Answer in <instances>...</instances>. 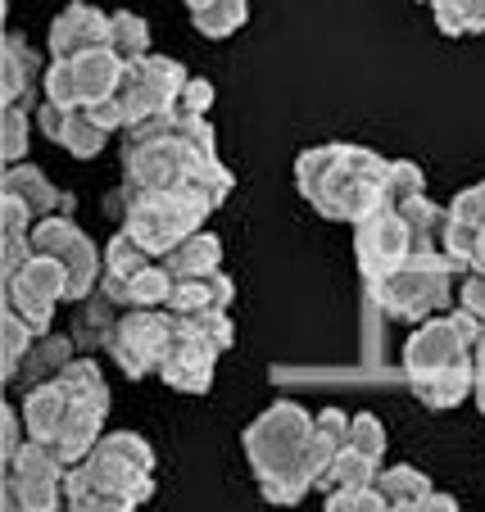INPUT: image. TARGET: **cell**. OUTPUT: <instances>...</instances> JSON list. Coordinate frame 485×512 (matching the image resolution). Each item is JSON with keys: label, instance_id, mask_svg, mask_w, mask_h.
I'll return each instance as SVG.
<instances>
[{"label": "cell", "instance_id": "obj_44", "mask_svg": "<svg viewBox=\"0 0 485 512\" xmlns=\"http://www.w3.org/2000/svg\"><path fill=\"white\" fill-rule=\"evenodd\" d=\"M32 259H37L32 236H0V281H14Z\"/></svg>", "mask_w": 485, "mask_h": 512}, {"label": "cell", "instance_id": "obj_37", "mask_svg": "<svg viewBox=\"0 0 485 512\" xmlns=\"http://www.w3.org/2000/svg\"><path fill=\"white\" fill-rule=\"evenodd\" d=\"M418 195H427V177H422V168L408 164V159H390L386 204H404V200H418Z\"/></svg>", "mask_w": 485, "mask_h": 512}, {"label": "cell", "instance_id": "obj_39", "mask_svg": "<svg viewBox=\"0 0 485 512\" xmlns=\"http://www.w3.org/2000/svg\"><path fill=\"white\" fill-rule=\"evenodd\" d=\"M177 136H182L200 159H218V132H214V123H209V114H191V118L177 114Z\"/></svg>", "mask_w": 485, "mask_h": 512}, {"label": "cell", "instance_id": "obj_18", "mask_svg": "<svg viewBox=\"0 0 485 512\" xmlns=\"http://www.w3.org/2000/svg\"><path fill=\"white\" fill-rule=\"evenodd\" d=\"M68 404H73V399H68V390L59 386V381L23 390L19 413H23V426H28V440L50 445V440H55V431L64 426V417H68Z\"/></svg>", "mask_w": 485, "mask_h": 512}, {"label": "cell", "instance_id": "obj_1", "mask_svg": "<svg viewBox=\"0 0 485 512\" xmlns=\"http://www.w3.org/2000/svg\"><path fill=\"white\" fill-rule=\"evenodd\" d=\"M386 173L390 159H381L368 145L331 141L309 145L295 159V186L300 195L331 223H359L363 213L386 204Z\"/></svg>", "mask_w": 485, "mask_h": 512}, {"label": "cell", "instance_id": "obj_34", "mask_svg": "<svg viewBox=\"0 0 485 512\" xmlns=\"http://www.w3.org/2000/svg\"><path fill=\"white\" fill-rule=\"evenodd\" d=\"M59 145H64V150H68L73 159H96L100 150L109 145V132H105V127L91 123L87 109H73V114H68L64 136H59Z\"/></svg>", "mask_w": 485, "mask_h": 512}, {"label": "cell", "instance_id": "obj_53", "mask_svg": "<svg viewBox=\"0 0 485 512\" xmlns=\"http://www.w3.org/2000/svg\"><path fill=\"white\" fill-rule=\"evenodd\" d=\"M182 5H186V10L195 14V10H204V5H214V0H182Z\"/></svg>", "mask_w": 485, "mask_h": 512}, {"label": "cell", "instance_id": "obj_47", "mask_svg": "<svg viewBox=\"0 0 485 512\" xmlns=\"http://www.w3.org/2000/svg\"><path fill=\"white\" fill-rule=\"evenodd\" d=\"M454 300H458V309H467L472 318L485 322V272L481 268H467L463 272V281H458V290H454Z\"/></svg>", "mask_w": 485, "mask_h": 512}, {"label": "cell", "instance_id": "obj_20", "mask_svg": "<svg viewBox=\"0 0 485 512\" xmlns=\"http://www.w3.org/2000/svg\"><path fill=\"white\" fill-rule=\"evenodd\" d=\"M0 195H19L37 218H50V213L64 209V191H59L37 164H10L5 168V177H0Z\"/></svg>", "mask_w": 485, "mask_h": 512}, {"label": "cell", "instance_id": "obj_15", "mask_svg": "<svg viewBox=\"0 0 485 512\" xmlns=\"http://www.w3.org/2000/svg\"><path fill=\"white\" fill-rule=\"evenodd\" d=\"M105 413L109 408H96V404H68V417L64 426L55 431V440H50V449L59 454V463L64 467H78L91 458V449L105 440Z\"/></svg>", "mask_w": 485, "mask_h": 512}, {"label": "cell", "instance_id": "obj_56", "mask_svg": "<svg viewBox=\"0 0 485 512\" xmlns=\"http://www.w3.org/2000/svg\"><path fill=\"white\" fill-rule=\"evenodd\" d=\"M390 512H395V508H390Z\"/></svg>", "mask_w": 485, "mask_h": 512}, {"label": "cell", "instance_id": "obj_8", "mask_svg": "<svg viewBox=\"0 0 485 512\" xmlns=\"http://www.w3.org/2000/svg\"><path fill=\"white\" fill-rule=\"evenodd\" d=\"M186 82H191V73L168 55H146V59H136V64H127L123 87H118V100L127 109V127L146 123L155 114H173Z\"/></svg>", "mask_w": 485, "mask_h": 512}, {"label": "cell", "instance_id": "obj_22", "mask_svg": "<svg viewBox=\"0 0 485 512\" xmlns=\"http://www.w3.org/2000/svg\"><path fill=\"white\" fill-rule=\"evenodd\" d=\"M408 390H413L427 408H440V413H445V408L467 404L472 390H476V358H458L454 368H445L440 377L418 381V386H408Z\"/></svg>", "mask_w": 485, "mask_h": 512}, {"label": "cell", "instance_id": "obj_5", "mask_svg": "<svg viewBox=\"0 0 485 512\" xmlns=\"http://www.w3.org/2000/svg\"><path fill=\"white\" fill-rule=\"evenodd\" d=\"M32 250L50 254V259H59L68 268V300H91L100 290L105 250H96V241H91L68 213L37 218V227H32Z\"/></svg>", "mask_w": 485, "mask_h": 512}, {"label": "cell", "instance_id": "obj_19", "mask_svg": "<svg viewBox=\"0 0 485 512\" xmlns=\"http://www.w3.org/2000/svg\"><path fill=\"white\" fill-rule=\"evenodd\" d=\"M150 263H159V259L141 241H136L127 227H118V232L109 236V245H105V272H100V290H109V295L118 300L127 281H132L136 272H146Z\"/></svg>", "mask_w": 485, "mask_h": 512}, {"label": "cell", "instance_id": "obj_55", "mask_svg": "<svg viewBox=\"0 0 485 512\" xmlns=\"http://www.w3.org/2000/svg\"><path fill=\"white\" fill-rule=\"evenodd\" d=\"M413 512H418V508H413Z\"/></svg>", "mask_w": 485, "mask_h": 512}, {"label": "cell", "instance_id": "obj_57", "mask_svg": "<svg viewBox=\"0 0 485 512\" xmlns=\"http://www.w3.org/2000/svg\"><path fill=\"white\" fill-rule=\"evenodd\" d=\"M481 272H485V268H481Z\"/></svg>", "mask_w": 485, "mask_h": 512}, {"label": "cell", "instance_id": "obj_49", "mask_svg": "<svg viewBox=\"0 0 485 512\" xmlns=\"http://www.w3.org/2000/svg\"><path fill=\"white\" fill-rule=\"evenodd\" d=\"M68 114H73V109H64V105H55V100H41L37 105V132L46 136V141H55L59 145V136H64V127H68Z\"/></svg>", "mask_w": 485, "mask_h": 512}, {"label": "cell", "instance_id": "obj_40", "mask_svg": "<svg viewBox=\"0 0 485 512\" xmlns=\"http://www.w3.org/2000/svg\"><path fill=\"white\" fill-rule=\"evenodd\" d=\"M476 245H481V227H467L458 218H449L445 227V254L458 263V268H476Z\"/></svg>", "mask_w": 485, "mask_h": 512}, {"label": "cell", "instance_id": "obj_27", "mask_svg": "<svg viewBox=\"0 0 485 512\" xmlns=\"http://www.w3.org/2000/svg\"><path fill=\"white\" fill-rule=\"evenodd\" d=\"M173 290H177V277H173V272H168L164 263H150L146 272H136V277L123 286L118 304H123V309H168Z\"/></svg>", "mask_w": 485, "mask_h": 512}, {"label": "cell", "instance_id": "obj_28", "mask_svg": "<svg viewBox=\"0 0 485 512\" xmlns=\"http://www.w3.org/2000/svg\"><path fill=\"white\" fill-rule=\"evenodd\" d=\"M109 50H114L123 64H136V59L150 55V23L132 10L109 14Z\"/></svg>", "mask_w": 485, "mask_h": 512}, {"label": "cell", "instance_id": "obj_9", "mask_svg": "<svg viewBox=\"0 0 485 512\" xmlns=\"http://www.w3.org/2000/svg\"><path fill=\"white\" fill-rule=\"evenodd\" d=\"M0 295H5V313L23 318L37 336H50L55 304L68 300V268L50 254H37L14 281H0Z\"/></svg>", "mask_w": 485, "mask_h": 512}, {"label": "cell", "instance_id": "obj_6", "mask_svg": "<svg viewBox=\"0 0 485 512\" xmlns=\"http://www.w3.org/2000/svg\"><path fill=\"white\" fill-rule=\"evenodd\" d=\"M168 340H173V313L168 309H123V318L109 331V358H114L123 377L141 381L155 372L168 354Z\"/></svg>", "mask_w": 485, "mask_h": 512}, {"label": "cell", "instance_id": "obj_52", "mask_svg": "<svg viewBox=\"0 0 485 512\" xmlns=\"http://www.w3.org/2000/svg\"><path fill=\"white\" fill-rule=\"evenodd\" d=\"M476 268H485V227H481V245H476Z\"/></svg>", "mask_w": 485, "mask_h": 512}, {"label": "cell", "instance_id": "obj_29", "mask_svg": "<svg viewBox=\"0 0 485 512\" xmlns=\"http://www.w3.org/2000/svg\"><path fill=\"white\" fill-rule=\"evenodd\" d=\"M427 5L445 37H481L485 32V0H427Z\"/></svg>", "mask_w": 485, "mask_h": 512}, {"label": "cell", "instance_id": "obj_35", "mask_svg": "<svg viewBox=\"0 0 485 512\" xmlns=\"http://www.w3.org/2000/svg\"><path fill=\"white\" fill-rule=\"evenodd\" d=\"M32 127H37V118H32L28 109H23V105H5V118H0V159H5V168L23 164L28 141H32Z\"/></svg>", "mask_w": 485, "mask_h": 512}, {"label": "cell", "instance_id": "obj_4", "mask_svg": "<svg viewBox=\"0 0 485 512\" xmlns=\"http://www.w3.org/2000/svg\"><path fill=\"white\" fill-rule=\"evenodd\" d=\"M200 164H209V159L195 155L177 132L168 141H127L123 145V209L146 200V195L182 191Z\"/></svg>", "mask_w": 485, "mask_h": 512}, {"label": "cell", "instance_id": "obj_36", "mask_svg": "<svg viewBox=\"0 0 485 512\" xmlns=\"http://www.w3.org/2000/svg\"><path fill=\"white\" fill-rule=\"evenodd\" d=\"M350 445L359 449V454H368L372 463L386 467V445H390V435H386V426H381V417H377V413H354V422H350Z\"/></svg>", "mask_w": 485, "mask_h": 512}, {"label": "cell", "instance_id": "obj_26", "mask_svg": "<svg viewBox=\"0 0 485 512\" xmlns=\"http://www.w3.org/2000/svg\"><path fill=\"white\" fill-rule=\"evenodd\" d=\"M381 476V463H372L368 454H359L354 445H345L336 458H331V467L318 476V490L322 494H336V490H363V485H377Z\"/></svg>", "mask_w": 485, "mask_h": 512}, {"label": "cell", "instance_id": "obj_43", "mask_svg": "<svg viewBox=\"0 0 485 512\" xmlns=\"http://www.w3.org/2000/svg\"><path fill=\"white\" fill-rule=\"evenodd\" d=\"M195 331H200L209 345L218 349V354H227V349L236 345V322H232V313H200V318H186Z\"/></svg>", "mask_w": 485, "mask_h": 512}, {"label": "cell", "instance_id": "obj_41", "mask_svg": "<svg viewBox=\"0 0 485 512\" xmlns=\"http://www.w3.org/2000/svg\"><path fill=\"white\" fill-rule=\"evenodd\" d=\"M322 512H390V503L381 499L377 485H363V490H336V494H327Z\"/></svg>", "mask_w": 485, "mask_h": 512}, {"label": "cell", "instance_id": "obj_51", "mask_svg": "<svg viewBox=\"0 0 485 512\" xmlns=\"http://www.w3.org/2000/svg\"><path fill=\"white\" fill-rule=\"evenodd\" d=\"M0 512H32L28 503H23V494L14 490L10 481H0Z\"/></svg>", "mask_w": 485, "mask_h": 512}, {"label": "cell", "instance_id": "obj_11", "mask_svg": "<svg viewBox=\"0 0 485 512\" xmlns=\"http://www.w3.org/2000/svg\"><path fill=\"white\" fill-rule=\"evenodd\" d=\"M218 349L200 336L186 318H173V340H168V354L159 363V381L177 395H204L214 386V368H218Z\"/></svg>", "mask_w": 485, "mask_h": 512}, {"label": "cell", "instance_id": "obj_42", "mask_svg": "<svg viewBox=\"0 0 485 512\" xmlns=\"http://www.w3.org/2000/svg\"><path fill=\"white\" fill-rule=\"evenodd\" d=\"M23 445H28L23 413H19V404H5V413H0V463H14L23 454Z\"/></svg>", "mask_w": 485, "mask_h": 512}, {"label": "cell", "instance_id": "obj_2", "mask_svg": "<svg viewBox=\"0 0 485 512\" xmlns=\"http://www.w3.org/2000/svg\"><path fill=\"white\" fill-rule=\"evenodd\" d=\"M309 435L313 413L295 399L268 404L241 435V449L254 467L259 494L277 508H295L309 490H318V476L309 467Z\"/></svg>", "mask_w": 485, "mask_h": 512}, {"label": "cell", "instance_id": "obj_48", "mask_svg": "<svg viewBox=\"0 0 485 512\" xmlns=\"http://www.w3.org/2000/svg\"><path fill=\"white\" fill-rule=\"evenodd\" d=\"M209 109H214V87H209L204 78H191L186 91L177 96V114L191 118V114H209Z\"/></svg>", "mask_w": 485, "mask_h": 512}, {"label": "cell", "instance_id": "obj_10", "mask_svg": "<svg viewBox=\"0 0 485 512\" xmlns=\"http://www.w3.org/2000/svg\"><path fill=\"white\" fill-rule=\"evenodd\" d=\"M449 277H454V272H427V268L404 263V268L390 272L386 281L368 286V295H372V304H377L386 318H395V322H427V318H436V309L449 300V295H454Z\"/></svg>", "mask_w": 485, "mask_h": 512}, {"label": "cell", "instance_id": "obj_30", "mask_svg": "<svg viewBox=\"0 0 485 512\" xmlns=\"http://www.w3.org/2000/svg\"><path fill=\"white\" fill-rule=\"evenodd\" d=\"M245 19H250V0H214V5H204V10L191 14L195 32L209 41H223L232 32H241Z\"/></svg>", "mask_w": 485, "mask_h": 512}, {"label": "cell", "instance_id": "obj_13", "mask_svg": "<svg viewBox=\"0 0 485 512\" xmlns=\"http://www.w3.org/2000/svg\"><path fill=\"white\" fill-rule=\"evenodd\" d=\"M64 476H68V467L59 463V454L50 445H41V440H28L19 458L5 463V481L23 494V503H28L32 512L64 508Z\"/></svg>", "mask_w": 485, "mask_h": 512}, {"label": "cell", "instance_id": "obj_33", "mask_svg": "<svg viewBox=\"0 0 485 512\" xmlns=\"http://www.w3.org/2000/svg\"><path fill=\"white\" fill-rule=\"evenodd\" d=\"M59 386L68 390V399H78V404L109 408V381L91 358H73V363L64 368V377H59Z\"/></svg>", "mask_w": 485, "mask_h": 512}, {"label": "cell", "instance_id": "obj_45", "mask_svg": "<svg viewBox=\"0 0 485 512\" xmlns=\"http://www.w3.org/2000/svg\"><path fill=\"white\" fill-rule=\"evenodd\" d=\"M449 218H458V223H467V227H485V182L463 186V191L449 200Z\"/></svg>", "mask_w": 485, "mask_h": 512}, {"label": "cell", "instance_id": "obj_54", "mask_svg": "<svg viewBox=\"0 0 485 512\" xmlns=\"http://www.w3.org/2000/svg\"><path fill=\"white\" fill-rule=\"evenodd\" d=\"M55 512H68V508H55Z\"/></svg>", "mask_w": 485, "mask_h": 512}, {"label": "cell", "instance_id": "obj_17", "mask_svg": "<svg viewBox=\"0 0 485 512\" xmlns=\"http://www.w3.org/2000/svg\"><path fill=\"white\" fill-rule=\"evenodd\" d=\"M41 78H46V68H41L37 50L28 46V37L10 32L5 50H0V100H5V105H23V96H28Z\"/></svg>", "mask_w": 485, "mask_h": 512}, {"label": "cell", "instance_id": "obj_14", "mask_svg": "<svg viewBox=\"0 0 485 512\" xmlns=\"http://www.w3.org/2000/svg\"><path fill=\"white\" fill-rule=\"evenodd\" d=\"M46 50L50 59H78L91 50H109V14H100L87 0L64 5L46 32Z\"/></svg>", "mask_w": 485, "mask_h": 512}, {"label": "cell", "instance_id": "obj_12", "mask_svg": "<svg viewBox=\"0 0 485 512\" xmlns=\"http://www.w3.org/2000/svg\"><path fill=\"white\" fill-rule=\"evenodd\" d=\"M458 358H472V349H467L463 331L454 327V318L449 313L445 318H427L408 331V340H404V381L408 386L431 381L445 368H454Z\"/></svg>", "mask_w": 485, "mask_h": 512}, {"label": "cell", "instance_id": "obj_21", "mask_svg": "<svg viewBox=\"0 0 485 512\" xmlns=\"http://www.w3.org/2000/svg\"><path fill=\"white\" fill-rule=\"evenodd\" d=\"M73 345H78V340H68V336H41L37 345H32V354L23 358L14 386L32 390V386H50V381H59L64 368L73 363Z\"/></svg>", "mask_w": 485, "mask_h": 512}, {"label": "cell", "instance_id": "obj_25", "mask_svg": "<svg viewBox=\"0 0 485 512\" xmlns=\"http://www.w3.org/2000/svg\"><path fill=\"white\" fill-rule=\"evenodd\" d=\"M350 422H354V413H345V408H322V413H313V435H309V467H313V476L327 472L331 458L350 445Z\"/></svg>", "mask_w": 485, "mask_h": 512}, {"label": "cell", "instance_id": "obj_50", "mask_svg": "<svg viewBox=\"0 0 485 512\" xmlns=\"http://www.w3.org/2000/svg\"><path fill=\"white\" fill-rule=\"evenodd\" d=\"M476 390H472V404L481 408V417H485V336H481V345H476Z\"/></svg>", "mask_w": 485, "mask_h": 512}, {"label": "cell", "instance_id": "obj_23", "mask_svg": "<svg viewBox=\"0 0 485 512\" xmlns=\"http://www.w3.org/2000/svg\"><path fill=\"white\" fill-rule=\"evenodd\" d=\"M159 263H164V268L173 272L177 281L209 277V272L223 268V241H218L214 232H195V236H186V241L177 245L173 254H164Z\"/></svg>", "mask_w": 485, "mask_h": 512}, {"label": "cell", "instance_id": "obj_31", "mask_svg": "<svg viewBox=\"0 0 485 512\" xmlns=\"http://www.w3.org/2000/svg\"><path fill=\"white\" fill-rule=\"evenodd\" d=\"M114 309H123V304H118L109 290H96L87 300V313H82L78 327H73V340H78V345H109V331L123 318V313H114Z\"/></svg>", "mask_w": 485, "mask_h": 512}, {"label": "cell", "instance_id": "obj_16", "mask_svg": "<svg viewBox=\"0 0 485 512\" xmlns=\"http://www.w3.org/2000/svg\"><path fill=\"white\" fill-rule=\"evenodd\" d=\"M236 300V286L223 268L209 272V277H191V281H177L173 300H168V313L173 318H200V313H227Z\"/></svg>", "mask_w": 485, "mask_h": 512}, {"label": "cell", "instance_id": "obj_7", "mask_svg": "<svg viewBox=\"0 0 485 512\" xmlns=\"http://www.w3.org/2000/svg\"><path fill=\"white\" fill-rule=\"evenodd\" d=\"M408 250H413V232L395 204H381L354 223V263L363 286H377L390 272H399L408 263Z\"/></svg>", "mask_w": 485, "mask_h": 512}, {"label": "cell", "instance_id": "obj_38", "mask_svg": "<svg viewBox=\"0 0 485 512\" xmlns=\"http://www.w3.org/2000/svg\"><path fill=\"white\" fill-rule=\"evenodd\" d=\"M186 186H191L195 195H204V200H209V204H214V209H218V204H227V195H232L236 177L227 173V168L218 164V159H209V164H200V168H195V173H191V182H186Z\"/></svg>", "mask_w": 485, "mask_h": 512}, {"label": "cell", "instance_id": "obj_46", "mask_svg": "<svg viewBox=\"0 0 485 512\" xmlns=\"http://www.w3.org/2000/svg\"><path fill=\"white\" fill-rule=\"evenodd\" d=\"M37 213L19 200V195H0V236H32Z\"/></svg>", "mask_w": 485, "mask_h": 512}, {"label": "cell", "instance_id": "obj_24", "mask_svg": "<svg viewBox=\"0 0 485 512\" xmlns=\"http://www.w3.org/2000/svg\"><path fill=\"white\" fill-rule=\"evenodd\" d=\"M377 490L395 512H413V508H422V503L436 494V485H431V476L418 472L413 463H390V467H381Z\"/></svg>", "mask_w": 485, "mask_h": 512}, {"label": "cell", "instance_id": "obj_32", "mask_svg": "<svg viewBox=\"0 0 485 512\" xmlns=\"http://www.w3.org/2000/svg\"><path fill=\"white\" fill-rule=\"evenodd\" d=\"M37 331L28 327L23 318H14V313H0V363H5V381L14 386V377H19V368H23V358L32 354V345H37Z\"/></svg>", "mask_w": 485, "mask_h": 512}, {"label": "cell", "instance_id": "obj_3", "mask_svg": "<svg viewBox=\"0 0 485 512\" xmlns=\"http://www.w3.org/2000/svg\"><path fill=\"white\" fill-rule=\"evenodd\" d=\"M214 213V204L195 195L191 186L182 191H164V195H146V200H136L123 209V227L136 236V241L146 245L155 259L173 254L186 236L204 232V218Z\"/></svg>", "mask_w": 485, "mask_h": 512}]
</instances>
